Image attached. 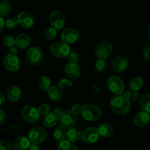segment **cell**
<instances>
[{"instance_id":"5","label":"cell","mask_w":150,"mask_h":150,"mask_svg":"<svg viewBox=\"0 0 150 150\" xmlns=\"http://www.w3.org/2000/svg\"><path fill=\"white\" fill-rule=\"evenodd\" d=\"M47 137H48V133L45 128L41 127H35L31 129L28 138L32 144H39L45 142Z\"/></svg>"},{"instance_id":"26","label":"cell","mask_w":150,"mask_h":150,"mask_svg":"<svg viewBox=\"0 0 150 150\" xmlns=\"http://www.w3.org/2000/svg\"><path fill=\"white\" fill-rule=\"evenodd\" d=\"M140 106L142 111L150 114V94H146L141 98Z\"/></svg>"},{"instance_id":"43","label":"cell","mask_w":150,"mask_h":150,"mask_svg":"<svg viewBox=\"0 0 150 150\" xmlns=\"http://www.w3.org/2000/svg\"><path fill=\"white\" fill-rule=\"evenodd\" d=\"M122 94L125 95V96L126 97V98H128V99H130V98H131L132 96H133V95H132V92H131V91H130V90L125 91V92H123Z\"/></svg>"},{"instance_id":"4","label":"cell","mask_w":150,"mask_h":150,"mask_svg":"<svg viewBox=\"0 0 150 150\" xmlns=\"http://www.w3.org/2000/svg\"><path fill=\"white\" fill-rule=\"evenodd\" d=\"M50 52L54 57L64 58L70 55V48L68 44L64 42H55L50 47Z\"/></svg>"},{"instance_id":"27","label":"cell","mask_w":150,"mask_h":150,"mask_svg":"<svg viewBox=\"0 0 150 150\" xmlns=\"http://www.w3.org/2000/svg\"><path fill=\"white\" fill-rule=\"evenodd\" d=\"M144 85V79L141 77H136L130 82V87L134 92H138L142 88Z\"/></svg>"},{"instance_id":"12","label":"cell","mask_w":150,"mask_h":150,"mask_svg":"<svg viewBox=\"0 0 150 150\" xmlns=\"http://www.w3.org/2000/svg\"><path fill=\"white\" fill-rule=\"evenodd\" d=\"M16 18L18 21V23L20 24V26L25 28V29H29V28L32 27L35 24V17L29 12H21L18 15Z\"/></svg>"},{"instance_id":"1","label":"cell","mask_w":150,"mask_h":150,"mask_svg":"<svg viewBox=\"0 0 150 150\" xmlns=\"http://www.w3.org/2000/svg\"><path fill=\"white\" fill-rule=\"evenodd\" d=\"M130 99L126 98L123 94H119L113 97L110 100V108L113 112L119 115L127 114L130 109Z\"/></svg>"},{"instance_id":"39","label":"cell","mask_w":150,"mask_h":150,"mask_svg":"<svg viewBox=\"0 0 150 150\" xmlns=\"http://www.w3.org/2000/svg\"><path fill=\"white\" fill-rule=\"evenodd\" d=\"M68 60L69 62L77 63L78 60H79V55L76 52H71L68 56Z\"/></svg>"},{"instance_id":"22","label":"cell","mask_w":150,"mask_h":150,"mask_svg":"<svg viewBox=\"0 0 150 150\" xmlns=\"http://www.w3.org/2000/svg\"><path fill=\"white\" fill-rule=\"evenodd\" d=\"M59 122V117L54 114V112H49L44 116L42 120V124L45 127H53Z\"/></svg>"},{"instance_id":"16","label":"cell","mask_w":150,"mask_h":150,"mask_svg":"<svg viewBox=\"0 0 150 150\" xmlns=\"http://www.w3.org/2000/svg\"><path fill=\"white\" fill-rule=\"evenodd\" d=\"M64 73L70 79H76L80 77L81 70L77 63L68 62L64 67Z\"/></svg>"},{"instance_id":"11","label":"cell","mask_w":150,"mask_h":150,"mask_svg":"<svg viewBox=\"0 0 150 150\" xmlns=\"http://www.w3.org/2000/svg\"><path fill=\"white\" fill-rule=\"evenodd\" d=\"M50 23L52 27L57 30H61L65 25V18L62 13L59 10H54L50 15Z\"/></svg>"},{"instance_id":"19","label":"cell","mask_w":150,"mask_h":150,"mask_svg":"<svg viewBox=\"0 0 150 150\" xmlns=\"http://www.w3.org/2000/svg\"><path fill=\"white\" fill-rule=\"evenodd\" d=\"M30 143L29 138L20 136L15 139L12 146L15 150H27L31 145Z\"/></svg>"},{"instance_id":"37","label":"cell","mask_w":150,"mask_h":150,"mask_svg":"<svg viewBox=\"0 0 150 150\" xmlns=\"http://www.w3.org/2000/svg\"><path fill=\"white\" fill-rule=\"evenodd\" d=\"M82 110H83V106L79 103L73 104V106L71 108V111L75 116H78L82 113Z\"/></svg>"},{"instance_id":"18","label":"cell","mask_w":150,"mask_h":150,"mask_svg":"<svg viewBox=\"0 0 150 150\" xmlns=\"http://www.w3.org/2000/svg\"><path fill=\"white\" fill-rule=\"evenodd\" d=\"M31 37L26 34H20L16 38L15 45L19 49H25L27 48L31 45Z\"/></svg>"},{"instance_id":"24","label":"cell","mask_w":150,"mask_h":150,"mask_svg":"<svg viewBox=\"0 0 150 150\" xmlns=\"http://www.w3.org/2000/svg\"><path fill=\"white\" fill-rule=\"evenodd\" d=\"M98 132H99L100 136H103L104 138H108L112 136L114 133L113 127L108 124H102L98 127Z\"/></svg>"},{"instance_id":"33","label":"cell","mask_w":150,"mask_h":150,"mask_svg":"<svg viewBox=\"0 0 150 150\" xmlns=\"http://www.w3.org/2000/svg\"><path fill=\"white\" fill-rule=\"evenodd\" d=\"M5 24L9 29H14L17 27L18 24H19V23L17 18L10 17L6 20Z\"/></svg>"},{"instance_id":"6","label":"cell","mask_w":150,"mask_h":150,"mask_svg":"<svg viewBox=\"0 0 150 150\" xmlns=\"http://www.w3.org/2000/svg\"><path fill=\"white\" fill-rule=\"evenodd\" d=\"M43 54L42 50L38 47H32L30 48L26 53V59L30 65L37 66L42 60Z\"/></svg>"},{"instance_id":"2","label":"cell","mask_w":150,"mask_h":150,"mask_svg":"<svg viewBox=\"0 0 150 150\" xmlns=\"http://www.w3.org/2000/svg\"><path fill=\"white\" fill-rule=\"evenodd\" d=\"M82 117L88 122H95L99 120L102 116V111L97 105L92 103L85 104L82 110Z\"/></svg>"},{"instance_id":"9","label":"cell","mask_w":150,"mask_h":150,"mask_svg":"<svg viewBox=\"0 0 150 150\" xmlns=\"http://www.w3.org/2000/svg\"><path fill=\"white\" fill-rule=\"evenodd\" d=\"M107 86H108V89L115 95L122 94L125 89L124 82L120 78L117 76L110 77L107 81Z\"/></svg>"},{"instance_id":"48","label":"cell","mask_w":150,"mask_h":150,"mask_svg":"<svg viewBox=\"0 0 150 150\" xmlns=\"http://www.w3.org/2000/svg\"><path fill=\"white\" fill-rule=\"evenodd\" d=\"M149 38H150V26H149Z\"/></svg>"},{"instance_id":"14","label":"cell","mask_w":150,"mask_h":150,"mask_svg":"<svg viewBox=\"0 0 150 150\" xmlns=\"http://www.w3.org/2000/svg\"><path fill=\"white\" fill-rule=\"evenodd\" d=\"M79 38V32L73 28H67L64 29L61 35L62 42L67 44H73L76 42Z\"/></svg>"},{"instance_id":"15","label":"cell","mask_w":150,"mask_h":150,"mask_svg":"<svg viewBox=\"0 0 150 150\" xmlns=\"http://www.w3.org/2000/svg\"><path fill=\"white\" fill-rule=\"evenodd\" d=\"M128 65L129 62L127 59L122 56L115 57L111 62V67L117 73H122L125 71Z\"/></svg>"},{"instance_id":"32","label":"cell","mask_w":150,"mask_h":150,"mask_svg":"<svg viewBox=\"0 0 150 150\" xmlns=\"http://www.w3.org/2000/svg\"><path fill=\"white\" fill-rule=\"evenodd\" d=\"M107 67V63L105 59H98L96 60L95 63V68L98 72H103L105 71V69Z\"/></svg>"},{"instance_id":"13","label":"cell","mask_w":150,"mask_h":150,"mask_svg":"<svg viewBox=\"0 0 150 150\" xmlns=\"http://www.w3.org/2000/svg\"><path fill=\"white\" fill-rule=\"evenodd\" d=\"M76 121V116L72 113L71 111H66L59 118V123L60 126L64 128H72Z\"/></svg>"},{"instance_id":"25","label":"cell","mask_w":150,"mask_h":150,"mask_svg":"<svg viewBox=\"0 0 150 150\" xmlns=\"http://www.w3.org/2000/svg\"><path fill=\"white\" fill-rule=\"evenodd\" d=\"M67 131H66L65 128L62 126L59 127H57L54 129V137L58 142H62V141L65 140L67 138Z\"/></svg>"},{"instance_id":"7","label":"cell","mask_w":150,"mask_h":150,"mask_svg":"<svg viewBox=\"0 0 150 150\" xmlns=\"http://www.w3.org/2000/svg\"><path fill=\"white\" fill-rule=\"evenodd\" d=\"M112 52V45L108 41H101L96 45L95 53L98 59H105Z\"/></svg>"},{"instance_id":"38","label":"cell","mask_w":150,"mask_h":150,"mask_svg":"<svg viewBox=\"0 0 150 150\" xmlns=\"http://www.w3.org/2000/svg\"><path fill=\"white\" fill-rule=\"evenodd\" d=\"M0 150H12V146L8 142L2 140L0 143Z\"/></svg>"},{"instance_id":"21","label":"cell","mask_w":150,"mask_h":150,"mask_svg":"<svg viewBox=\"0 0 150 150\" xmlns=\"http://www.w3.org/2000/svg\"><path fill=\"white\" fill-rule=\"evenodd\" d=\"M21 89H20L18 86H16V85H13V86H10L7 93V96L9 100L13 103L18 100L21 97Z\"/></svg>"},{"instance_id":"36","label":"cell","mask_w":150,"mask_h":150,"mask_svg":"<svg viewBox=\"0 0 150 150\" xmlns=\"http://www.w3.org/2000/svg\"><path fill=\"white\" fill-rule=\"evenodd\" d=\"M38 111H39L40 115H46L47 114L49 113L50 111V106L47 103H42L39 105L38 108Z\"/></svg>"},{"instance_id":"47","label":"cell","mask_w":150,"mask_h":150,"mask_svg":"<svg viewBox=\"0 0 150 150\" xmlns=\"http://www.w3.org/2000/svg\"><path fill=\"white\" fill-rule=\"evenodd\" d=\"M4 100H5V98H4V95H3V93H0V103H1V105H2L3 103H4Z\"/></svg>"},{"instance_id":"40","label":"cell","mask_w":150,"mask_h":150,"mask_svg":"<svg viewBox=\"0 0 150 150\" xmlns=\"http://www.w3.org/2000/svg\"><path fill=\"white\" fill-rule=\"evenodd\" d=\"M6 120V113L3 109H0V122L1 125H2L4 122Z\"/></svg>"},{"instance_id":"10","label":"cell","mask_w":150,"mask_h":150,"mask_svg":"<svg viewBox=\"0 0 150 150\" xmlns=\"http://www.w3.org/2000/svg\"><path fill=\"white\" fill-rule=\"evenodd\" d=\"M99 132L95 127H88L81 133V140L84 143L92 144L98 142L99 139Z\"/></svg>"},{"instance_id":"28","label":"cell","mask_w":150,"mask_h":150,"mask_svg":"<svg viewBox=\"0 0 150 150\" xmlns=\"http://www.w3.org/2000/svg\"><path fill=\"white\" fill-rule=\"evenodd\" d=\"M58 150H79V148L73 142L64 140L59 144Z\"/></svg>"},{"instance_id":"46","label":"cell","mask_w":150,"mask_h":150,"mask_svg":"<svg viewBox=\"0 0 150 150\" xmlns=\"http://www.w3.org/2000/svg\"><path fill=\"white\" fill-rule=\"evenodd\" d=\"M0 21H1V29H0V31H3V29H4V26H6L5 24V22H4V19H3V17H1L0 18Z\"/></svg>"},{"instance_id":"8","label":"cell","mask_w":150,"mask_h":150,"mask_svg":"<svg viewBox=\"0 0 150 150\" xmlns=\"http://www.w3.org/2000/svg\"><path fill=\"white\" fill-rule=\"evenodd\" d=\"M21 62L17 55L9 54L4 59V67L7 71L16 73L20 68Z\"/></svg>"},{"instance_id":"41","label":"cell","mask_w":150,"mask_h":150,"mask_svg":"<svg viewBox=\"0 0 150 150\" xmlns=\"http://www.w3.org/2000/svg\"><path fill=\"white\" fill-rule=\"evenodd\" d=\"M54 114H55L56 115L59 117H59L62 115V114L64 112V111L60 108H56L55 109H54Z\"/></svg>"},{"instance_id":"35","label":"cell","mask_w":150,"mask_h":150,"mask_svg":"<svg viewBox=\"0 0 150 150\" xmlns=\"http://www.w3.org/2000/svg\"><path fill=\"white\" fill-rule=\"evenodd\" d=\"M59 87L61 88L62 89H69L72 87L73 86V83L70 81L69 79H62L59 81L58 83Z\"/></svg>"},{"instance_id":"42","label":"cell","mask_w":150,"mask_h":150,"mask_svg":"<svg viewBox=\"0 0 150 150\" xmlns=\"http://www.w3.org/2000/svg\"><path fill=\"white\" fill-rule=\"evenodd\" d=\"M27 150H40L39 146L38 144H32L29 146V147L28 148Z\"/></svg>"},{"instance_id":"49","label":"cell","mask_w":150,"mask_h":150,"mask_svg":"<svg viewBox=\"0 0 150 150\" xmlns=\"http://www.w3.org/2000/svg\"><path fill=\"white\" fill-rule=\"evenodd\" d=\"M1 1H7V0H1Z\"/></svg>"},{"instance_id":"3","label":"cell","mask_w":150,"mask_h":150,"mask_svg":"<svg viewBox=\"0 0 150 150\" xmlns=\"http://www.w3.org/2000/svg\"><path fill=\"white\" fill-rule=\"evenodd\" d=\"M21 117L26 122L34 124L40 120V114L38 108L35 107L32 105H26L22 108Z\"/></svg>"},{"instance_id":"45","label":"cell","mask_w":150,"mask_h":150,"mask_svg":"<svg viewBox=\"0 0 150 150\" xmlns=\"http://www.w3.org/2000/svg\"><path fill=\"white\" fill-rule=\"evenodd\" d=\"M133 98L134 100H138L140 98V95H139V92H134V93H133Z\"/></svg>"},{"instance_id":"29","label":"cell","mask_w":150,"mask_h":150,"mask_svg":"<svg viewBox=\"0 0 150 150\" xmlns=\"http://www.w3.org/2000/svg\"><path fill=\"white\" fill-rule=\"evenodd\" d=\"M38 84L42 90L48 91V89L51 88V80L48 76H42L39 79Z\"/></svg>"},{"instance_id":"20","label":"cell","mask_w":150,"mask_h":150,"mask_svg":"<svg viewBox=\"0 0 150 150\" xmlns=\"http://www.w3.org/2000/svg\"><path fill=\"white\" fill-rule=\"evenodd\" d=\"M48 94L50 99L54 102H60L63 98V91L59 86H51L48 89Z\"/></svg>"},{"instance_id":"44","label":"cell","mask_w":150,"mask_h":150,"mask_svg":"<svg viewBox=\"0 0 150 150\" xmlns=\"http://www.w3.org/2000/svg\"><path fill=\"white\" fill-rule=\"evenodd\" d=\"M10 52L11 54H13V55H16L18 53V49L16 47H12V48H10Z\"/></svg>"},{"instance_id":"30","label":"cell","mask_w":150,"mask_h":150,"mask_svg":"<svg viewBox=\"0 0 150 150\" xmlns=\"http://www.w3.org/2000/svg\"><path fill=\"white\" fill-rule=\"evenodd\" d=\"M11 10V7L10 4L7 1H1L0 3V16L1 17L7 16L10 13Z\"/></svg>"},{"instance_id":"34","label":"cell","mask_w":150,"mask_h":150,"mask_svg":"<svg viewBox=\"0 0 150 150\" xmlns=\"http://www.w3.org/2000/svg\"><path fill=\"white\" fill-rule=\"evenodd\" d=\"M3 45L5 47L7 48H12L13 47V45H15V42H16V38H13V36H10V35H7V36H4L3 38Z\"/></svg>"},{"instance_id":"31","label":"cell","mask_w":150,"mask_h":150,"mask_svg":"<svg viewBox=\"0 0 150 150\" xmlns=\"http://www.w3.org/2000/svg\"><path fill=\"white\" fill-rule=\"evenodd\" d=\"M57 36V30L54 29V27H52V26L47 28L45 30V32H44V37L48 40H52L55 39Z\"/></svg>"},{"instance_id":"23","label":"cell","mask_w":150,"mask_h":150,"mask_svg":"<svg viewBox=\"0 0 150 150\" xmlns=\"http://www.w3.org/2000/svg\"><path fill=\"white\" fill-rule=\"evenodd\" d=\"M67 140L73 142V143L77 142L80 139H81V133L79 129L72 127V128H70L67 130Z\"/></svg>"},{"instance_id":"17","label":"cell","mask_w":150,"mask_h":150,"mask_svg":"<svg viewBox=\"0 0 150 150\" xmlns=\"http://www.w3.org/2000/svg\"><path fill=\"white\" fill-rule=\"evenodd\" d=\"M150 121V116L149 114L145 112V111H142L138 113L134 117L133 120V122H134L135 125L138 126V127H143L149 124Z\"/></svg>"}]
</instances>
